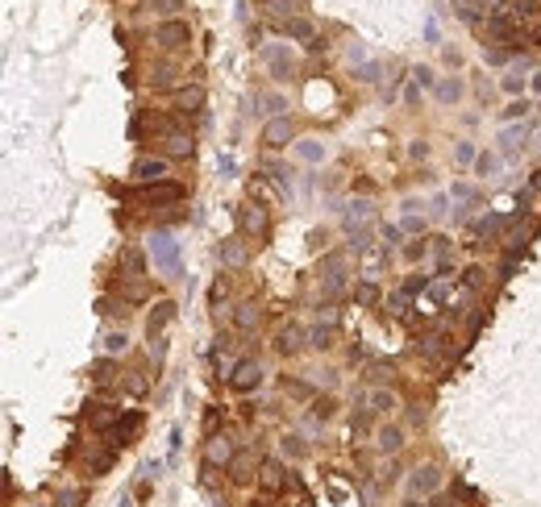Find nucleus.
<instances>
[{
	"mask_svg": "<svg viewBox=\"0 0 541 507\" xmlns=\"http://www.w3.org/2000/svg\"><path fill=\"white\" fill-rule=\"evenodd\" d=\"M133 200H142V204H154V208H175L179 200H183V188L171 183V179H163V183H146V188H138Z\"/></svg>",
	"mask_w": 541,
	"mask_h": 507,
	"instance_id": "nucleus-1",
	"label": "nucleus"
},
{
	"mask_svg": "<svg viewBox=\"0 0 541 507\" xmlns=\"http://www.w3.org/2000/svg\"><path fill=\"white\" fill-rule=\"evenodd\" d=\"M188 42H192V25L188 21H163L158 29H154V46L158 50H188Z\"/></svg>",
	"mask_w": 541,
	"mask_h": 507,
	"instance_id": "nucleus-2",
	"label": "nucleus"
},
{
	"mask_svg": "<svg viewBox=\"0 0 541 507\" xmlns=\"http://www.w3.org/2000/svg\"><path fill=\"white\" fill-rule=\"evenodd\" d=\"M150 258H154L158 270L179 275V242H171V233H154L150 237Z\"/></svg>",
	"mask_w": 541,
	"mask_h": 507,
	"instance_id": "nucleus-3",
	"label": "nucleus"
},
{
	"mask_svg": "<svg viewBox=\"0 0 541 507\" xmlns=\"http://www.w3.org/2000/svg\"><path fill=\"white\" fill-rule=\"evenodd\" d=\"M288 483H292V474H288L275 458H263V466H258V486H263V495H279V491H288Z\"/></svg>",
	"mask_w": 541,
	"mask_h": 507,
	"instance_id": "nucleus-4",
	"label": "nucleus"
},
{
	"mask_svg": "<svg viewBox=\"0 0 541 507\" xmlns=\"http://www.w3.org/2000/svg\"><path fill=\"white\" fill-rule=\"evenodd\" d=\"M138 429H142V411H125L121 420H117V424L104 433V445H108V449H121V445H129V441H133V433H138Z\"/></svg>",
	"mask_w": 541,
	"mask_h": 507,
	"instance_id": "nucleus-5",
	"label": "nucleus"
},
{
	"mask_svg": "<svg viewBox=\"0 0 541 507\" xmlns=\"http://www.w3.org/2000/svg\"><path fill=\"white\" fill-rule=\"evenodd\" d=\"M225 379H229V386H233V391H254V386L263 383V370H258V362H233V370H229V374H225Z\"/></svg>",
	"mask_w": 541,
	"mask_h": 507,
	"instance_id": "nucleus-6",
	"label": "nucleus"
},
{
	"mask_svg": "<svg viewBox=\"0 0 541 507\" xmlns=\"http://www.w3.org/2000/svg\"><path fill=\"white\" fill-rule=\"evenodd\" d=\"M242 229H246L250 237H267L270 233V217H267V208L263 204H250V208H242Z\"/></svg>",
	"mask_w": 541,
	"mask_h": 507,
	"instance_id": "nucleus-7",
	"label": "nucleus"
},
{
	"mask_svg": "<svg viewBox=\"0 0 541 507\" xmlns=\"http://www.w3.org/2000/svg\"><path fill=\"white\" fill-rule=\"evenodd\" d=\"M238 458V454H233V441H229V436H208V445H204V461H208V466H229V461Z\"/></svg>",
	"mask_w": 541,
	"mask_h": 507,
	"instance_id": "nucleus-8",
	"label": "nucleus"
},
{
	"mask_svg": "<svg viewBox=\"0 0 541 507\" xmlns=\"http://www.w3.org/2000/svg\"><path fill=\"white\" fill-rule=\"evenodd\" d=\"M320 275H325V291H329V295H338V291L345 287V258H342V254H329L325 266H320Z\"/></svg>",
	"mask_w": 541,
	"mask_h": 507,
	"instance_id": "nucleus-9",
	"label": "nucleus"
},
{
	"mask_svg": "<svg viewBox=\"0 0 541 507\" xmlns=\"http://www.w3.org/2000/svg\"><path fill=\"white\" fill-rule=\"evenodd\" d=\"M292 121L288 117H275V121H267V129H263V142L270 145V150H283V145L292 142Z\"/></svg>",
	"mask_w": 541,
	"mask_h": 507,
	"instance_id": "nucleus-10",
	"label": "nucleus"
},
{
	"mask_svg": "<svg viewBox=\"0 0 541 507\" xmlns=\"http://www.w3.org/2000/svg\"><path fill=\"white\" fill-rule=\"evenodd\" d=\"M275 349H279L283 358L300 354V349H304V329H300V324H283V329H279V337H275Z\"/></svg>",
	"mask_w": 541,
	"mask_h": 507,
	"instance_id": "nucleus-11",
	"label": "nucleus"
},
{
	"mask_svg": "<svg viewBox=\"0 0 541 507\" xmlns=\"http://www.w3.org/2000/svg\"><path fill=\"white\" fill-rule=\"evenodd\" d=\"M425 358H433V362H442V358H450V337H445V329H433L429 337H420L417 345Z\"/></svg>",
	"mask_w": 541,
	"mask_h": 507,
	"instance_id": "nucleus-12",
	"label": "nucleus"
},
{
	"mask_svg": "<svg viewBox=\"0 0 541 507\" xmlns=\"http://www.w3.org/2000/svg\"><path fill=\"white\" fill-rule=\"evenodd\" d=\"M221 262L229 266V270H238V266H246L250 262V250L242 237H225L221 242Z\"/></svg>",
	"mask_w": 541,
	"mask_h": 507,
	"instance_id": "nucleus-13",
	"label": "nucleus"
},
{
	"mask_svg": "<svg viewBox=\"0 0 541 507\" xmlns=\"http://www.w3.org/2000/svg\"><path fill=\"white\" fill-rule=\"evenodd\" d=\"M438 486H442V470L438 466H417L413 470V491L417 495H433Z\"/></svg>",
	"mask_w": 541,
	"mask_h": 507,
	"instance_id": "nucleus-14",
	"label": "nucleus"
},
{
	"mask_svg": "<svg viewBox=\"0 0 541 507\" xmlns=\"http://www.w3.org/2000/svg\"><path fill=\"white\" fill-rule=\"evenodd\" d=\"M133 175H138L142 183H163V179H167V163H163V158H138V163H133Z\"/></svg>",
	"mask_w": 541,
	"mask_h": 507,
	"instance_id": "nucleus-15",
	"label": "nucleus"
},
{
	"mask_svg": "<svg viewBox=\"0 0 541 507\" xmlns=\"http://www.w3.org/2000/svg\"><path fill=\"white\" fill-rule=\"evenodd\" d=\"M175 312H179V308H175L171 299H163V304H158V308L150 312V320H146V333H150V341H154L158 333H163V329H167V324H171V320H175Z\"/></svg>",
	"mask_w": 541,
	"mask_h": 507,
	"instance_id": "nucleus-16",
	"label": "nucleus"
},
{
	"mask_svg": "<svg viewBox=\"0 0 541 507\" xmlns=\"http://www.w3.org/2000/svg\"><path fill=\"white\" fill-rule=\"evenodd\" d=\"M450 291H454V279H442V283H429V287H425V299H420L417 308H420V312H438V304H442V299L450 295Z\"/></svg>",
	"mask_w": 541,
	"mask_h": 507,
	"instance_id": "nucleus-17",
	"label": "nucleus"
},
{
	"mask_svg": "<svg viewBox=\"0 0 541 507\" xmlns=\"http://www.w3.org/2000/svg\"><path fill=\"white\" fill-rule=\"evenodd\" d=\"M383 258H388V245H367V250H363V275H367V283H375V279H379Z\"/></svg>",
	"mask_w": 541,
	"mask_h": 507,
	"instance_id": "nucleus-18",
	"label": "nucleus"
},
{
	"mask_svg": "<svg viewBox=\"0 0 541 507\" xmlns=\"http://www.w3.org/2000/svg\"><path fill=\"white\" fill-rule=\"evenodd\" d=\"M375 449H379V454H400V449H404V433H400L395 424H383V429L375 433Z\"/></svg>",
	"mask_w": 541,
	"mask_h": 507,
	"instance_id": "nucleus-19",
	"label": "nucleus"
},
{
	"mask_svg": "<svg viewBox=\"0 0 541 507\" xmlns=\"http://www.w3.org/2000/svg\"><path fill=\"white\" fill-rule=\"evenodd\" d=\"M258 304H254V299H242V304H238V308H233V324H238V329H242V333H254V329H258Z\"/></svg>",
	"mask_w": 541,
	"mask_h": 507,
	"instance_id": "nucleus-20",
	"label": "nucleus"
},
{
	"mask_svg": "<svg viewBox=\"0 0 541 507\" xmlns=\"http://www.w3.org/2000/svg\"><path fill=\"white\" fill-rule=\"evenodd\" d=\"M163 150H167V154H175V158H188V154H192V133H183V129L163 133Z\"/></svg>",
	"mask_w": 541,
	"mask_h": 507,
	"instance_id": "nucleus-21",
	"label": "nucleus"
},
{
	"mask_svg": "<svg viewBox=\"0 0 541 507\" xmlns=\"http://www.w3.org/2000/svg\"><path fill=\"white\" fill-rule=\"evenodd\" d=\"M200 104H204V88H200V83L175 92V108H179V113H200Z\"/></svg>",
	"mask_w": 541,
	"mask_h": 507,
	"instance_id": "nucleus-22",
	"label": "nucleus"
},
{
	"mask_svg": "<svg viewBox=\"0 0 541 507\" xmlns=\"http://www.w3.org/2000/svg\"><path fill=\"white\" fill-rule=\"evenodd\" d=\"M225 470H229V478H233V483H250V478H254V461H250V454H238Z\"/></svg>",
	"mask_w": 541,
	"mask_h": 507,
	"instance_id": "nucleus-23",
	"label": "nucleus"
},
{
	"mask_svg": "<svg viewBox=\"0 0 541 507\" xmlns=\"http://www.w3.org/2000/svg\"><path fill=\"white\" fill-rule=\"evenodd\" d=\"M283 29H288L292 38H300V42L317 46V29H313V21H304V17H292V21H283Z\"/></svg>",
	"mask_w": 541,
	"mask_h": 507,
	"instance_id": "nucleus-24",
	"label": "nucleus"
},
{
	"mask_svg": "<svg viewBox=\"0 0 541 507\" xmlns=\"http://www.w3.org/2000/svg\"><path fill=\"white\" fill-rule=\"evenodd\" d=\"M92 383L96 386H113L117 383V362H113V358H100V362L92 366Z\"/></svg>",
	"mask_w": 541,
	"mask_h": 507,
	"instance_id": "nucleus-25",
	"label": "nucleus"
},
{
	"mask_svg": "<svg viewBox=\"0 0 541 507\" xmlns=\"http://www.w3.org/2000/svg\"><path fill=\"white\" fill-rule=\"evenodd\" d=\"M283 507H317V503H313V495L304 491V483L292 478V483H288V499H283Z\"/></svg>",
	"mask_w": 541,
	"mask_h": 507,
	"instance_id": "nucleus-26",
	"label": "nucleus"
},
{
	"mask_svg": "<svg viewBox=\"0 0 541 507\" xmlns=\"http://www.w3.org/2000/svg\"><path fill=\"white\" fill-rule=\"evenodd\" d=\"M367 404H370V411H392L400 399H395V391H383V386H375L367 395Z\"/></svg>",
	"mask_w": 541,
	"mask_h": 507,
	"instance_id": "nucleus-27",
	"label": "nucleus"
},
{
	"mask_svg": "<svg viewBox=\"0 0 541 507\" xmlns=\"http://www.w3.org/2000/svg\"><path fill=\"white\" fill-rule=\"evenodd\" d=\"M175 79H179V71L163 63V67H154V71H150V88H171Z\"/></svg>",
	"mask_w": 541,
	"mask_h": 507,
	"instance_id": "nucleus-28",
	"label": "nucleus"
},
{
	"mask_svg": "<svg viewBox=\"0 0 541 507\" xmlns=\"http://www.w3.org/2000/svg\"><path fill=\"white\" fill-rule=\"evenodd\" d=\"M458 96H462V83H458V79H445V83H438V100H442V104H454Z\"/></svg>",
	"mask_w": 541,
	"mask_h": 507,
	"instance_id": "nucleus-29",
	"label": "nucleus"
},
{
	"mask_svg": "<svg viewBox=\"0 0 541 507\" xmlns=\"http://www.w3.org/2000/svg\"><path fill=\"white\" fill-rule=\"evenodd\" d=\"M267 13H270V17H283V21H292L295 0H267Z\"/></svg>",
	"mask_w": 541,
	"mask_h": 507,
	"instance_id": "nucleus-30",
	"label": "nucleus"
},
{
	"mask_svg": "<svg viewBox=\"0 0 541 507\" xmlns=\"http://www.w3.org/2000/svg\"><path fill=\"white\" fill-rule=\"evenodd\" d=\"M308 337H313V345H317V349H329V345H333V324H317Z\"/></svg>",
	"mask_w": 541,
	"mask_h": 507,
	"instance_id": "nucleus-31",
	"label": "nucleus"
},
{
	"mask_svg": "<svg viewBox=\"0 0 541 507\" xmlns=\"http://www.w3.org/2000/svg\"><path fill=\"white\" fill-rule=\"evenodd\" d=\"M267 58H270V63H275V75H279V79H288V75L295 71V67H292V58H283L279 50H267Z\"/></svg>",
	"mask_w": 541,
	"mask_h": 507,
	"instance_id": "nucleus-32",
	"label": "nucleus"
},
{
	"mask_svg": "<svg viewBox=\"0 0 541 507\" xmlns=\"http://www.w3.org/2000/svg\"><path fill=\"white\" fill-rule=\"evenodd\" d=\"M146 295H150V291H146L142 279H129V283L121 287V299H146Z\"/></svg>",
	"mask_w": 541,
	"mask_h": 507,
	"instance_id": "nucleus-33",
	"label": "nucleus"
},
{
	"mask_svg": "<svg viewBox=\"0 0 541 507\" xmlns=\"http://www.w3.org/2000/svg\"><path fill=\"white\" fill-rule=\"evenodd\" d=\"M500 142H504V154H517V145L525 142V129H504Z\"/></svg>",
	"mask_w": 541,
	"mask_h": 507,
	"instance_id": "nucleus-34",
	"label": "nucleus"
},
{
	"mask_svg": "<svg viewBox=\"0 0 541 507\" xmlns=\"http://www.w3.org/2000/svg\"><path fill=\"white\" fill-rule=\"evenodd\" d=\"M79 503H84V491H79V486H71V491H63V495L54 499V507H79Z\"/></svg>",
	"mask_w": 541,
	"mask_h": 507,
	"instance_id": "nucleus-35",
	"label": "nucleus"
},
{
	"mask_svg": "<svg viewBox=\"0 0 541 507\" xmlns=\"http://www.w3.org/2000/svg\"><path fill=\"white\" fill-rule=\"evenodd\" d=\"M475 170H479V175H495V170H500V158H495V154H479Z\"/></svg>",
	"mask_w": 541,
	"mask_h": 507,
	"instance_id": "nucleus-36",
	"label": "nucleus"
},
{
	"mask_svg": "<svg viewBox=\"0 0 541 507\" xmlns=\"http://www.w3.org/2000/svg\"><path fill=\"white\" fill-rule=\"evenodd\" d=\"M125 345H129L125 333H108V337H104V349H108V354H125Z\"/></svg>",
	"mask_w": 541,
	"mask_h": 507,
	"instance_id": "nucleus-37",
	"label": "nucleus"
},
{
	"mask_svg": "<svg viewBox=\"0 0 541 507\" xmlns=\"http://www.w3.org/2000/svg\"><path fill=\"white\" fill-rule=\"evenodd\" d=\"M295 150H300V158H304V163H317V158H320V145L317 142H300Z\"/></svg>",
	"mask_w": 541,
	"mask_h": 507,
	"instance_id": "nucleus-38",
	"label": "nucleus"
},
{
	"mask_svg": "<svg viewBox=\"0 0 541 507\" xmlns=\"http://www.w3.org/2000/svg\"><path fill=\"white\" fill-rule=\"evenodd\" d=\"M454 154H458V163H479V150H475L470 142H458V150H454Z\"/></svg>",
	"mask_w": 541,
	"mask_h": 507,
	"instance_id": "nucleus-39",
	"label": "nucleus"
},
{
	"mask_svg": "<svg viewBox=\"0 0 541 507\" xmlns=\"http://www.w3.org/2000/svg\"><path fill=\"white\" fill-rule=\"evenodd\" d=\"M529 113V100H512L508 108H504V121H512V117H525Z\"/></svg>",
	"mask_w": 541,
	"mask_h": 507,
	"instance_id": "nucleus-40",
	"label": "nucleus"
},
{
	"mask_svg": "<svg viewBox=\"0 0 541 507\" xmlns=\"http://www.w3.org/2000/svg\"><path fill=\"white\" fill-rule=\"evenodd\" d=\"M146 9H158V13H175V9H183V0H146Z\"/></svg>",
	"mask_w": 541,
	"mask_h": 507,
	"instance_id": "nucleus-41",
	"label": "nucleus"
},
{
	"mask_svg": "<svg viewBox=\"0 0 541 507\" xmlns=\"http://www.w3.org/2000/svg\"><path fill=\"white\" fill-rule=\"evenodd\" d=\"M425 287H429V279H425V275H413V279L404 283V295H417V291H425Z\"/></svg>",
	"mask_w": 541,
	"mask_h": 507,
	"instance_id": "nucleus-42",
	"label": "nucleus"
},
{
	"mask_svg": "<svg viewBox=\"0 0 541 507\" xmlns=\"http://www.w3.org/2000/svg\"><path fill=\"white\" fill-rule=\"evenodd\" d=\"M313 416L329 420V416H333V399H317V404H313Z\"/></svg>",
	"mask_w": 541,
	"mask_h": 507,
	"instance_id": "nucleus-43",
	"label": "nucleus"
},
{
	"mask_svg": "<svg viewBox=\"0 0 541 507\" xmlns=\"http://www.w3.org/2000/svg\"><path fill=\"white\" fill-rule=\"evenodd\" d=\"M225 295H229V287H225V283H213V308H217V316H221Z\"/></svg>",
	"mask_w": 541,
	"mask_h": 507,
	"instance_id": "nucleus-44",
	"label": "nucleus"
},
{
	"mask_svg": "<svg viewBox=\"0 0 541 507\" xmlns=\"http://www.w3.org/2000/svg\"><path fill=\"white\" fill-rule=\"evenodd\" d=\"M388 374H392V366H383V362H375V366H370V379H375V383H383Z\"/></svg>",
	"mask_w": 541,
	"mask_h": 507,
	"instance_id": "nucleus-45",
	"label": "nucleus"
},
{
	"mask_svg": "<svg viewBox=\"0 0 541 507\" xmlns=\"http://www.w3.org/2000/svg\"><path fill=\"white\" fill-rule=\"evenodd\" d=\"M375 295H379L375 283H363V287H358V299H363V304H375Z\"/></svg>",
	"mask_w": 541,
	"mask_h": 507,
	"instance_id": "nucleus-46",
	"label": "nucleus"
},
{
	"mask_svg": "<svg viewBox=\"0 0 541 507\" xmlns=\"http://www.w3.org/2000/svg\"><path fill=\"white\" fill-rule=\"evenodd\" d=\"M404 229H408V233H420V229H425V217H404Z\"/></svg>",
	"mask_w": 541,
	"mask_h": 507,
	"instance_id": "nucleus-47",
	"label": "nucleus"
},
{
	"mask_svg": "<svg viewBox=\"0 0 541 507\" xmlns=\"http://www.w3.org/2000/svg\"><path fill=\"white\" fill-rule=\"evenodd\" d=\"M479 283H483V270H479V266H470V270H467V287H479Z\"/></svg>",
	"mask_w": 541,
	"mask_h": 507,
	"instance_id": "nucleus-48",
	"label": "nucleus"
},
{
	"mask_svg": "<svg viewBox=\"0 0 541 507\" xmlns=\"http://www.w3.org/2000/svg\"><path fill=\"white\" fill-rule=\"evenodd\" d=\"M358 79H367V83H370V79H379V67H375V63H367V67L358 71Z\"/></svg>",
	"mask_w": 541,
	"mask_h": 507,
	"instance_id": "nucleus-49",
	"label": "nucleus"
},
{
	"mask_svg": "<svg viewBox=\"0 0 541 507\" xmlns=\"http://www.w3.org/2000/svg\"><path fill=\"white\" fill-rule=\"evenodd\" d=\"M288 449H292L295 458H304V454H308V449H304V445H300V436H288Z\"/></svg>",
	"mask_w": 541,
	"mask_h": 507,
	"instance_id": "nucleus-50",
	"label": "nucleus"
},
{
	"mask_svg": "<svg viewBox=\"0 0 541 507\" xmlns=\"http://www.w3.org/2000/svg\"><path fill=\"white\" fill-rule=\"evenodd\" d=\"M504 58H508V50H500V46L487 50V63H504Z\"/></svg>",
	"mask_w": 541,
	"mask_h": 507,
	"instance_id": "nucleus-51",
	"label": "nucleus"
},
{
	"mask_svg": "<svg viewBox=\"0 0 541 507\" xmlns=\"http://www.w3.org/2000/svg\"><path fill=\"white\" fill-rule=\"evenodd\" d=\"M417 83H420V88H429V83H433V71H429V67H420V71H417Z\"/></svg>",
	"mask_w": 541,
	"mask_h": 507,
	"instance_id": "nucleus-52",
	"label": "nucleus"
},
{
	"mask_svg": "<svg viewBox=\"0 0 541 507\" xmlns=\"http://www.w3.org/2000/svg\"><path fill=\"white\" fill-rule=\"evenodd\" d=\"M533 88H537V92H541V71H537V75H533Z\"/></svg>",
	"mask_w": 541,
	"mask_h": 507,
	"instance_id": "nucleus-53",
	"label": "nucleus"
},
{
	"mask_svg": "<svg viewBox=\"0 0 541 507\" xmlns=\"http://www.w3.org/2000/svg\"><path fill=\"white\" fill-rule=\"evenodd\" d=\"M404 507H425V503H420V499H408V503H404Z\"/></svg>",
	"mask_w": 541,
	"mask_h": 507,
	"instance_id": "nucleus-54",
	"label": "nucleus"
},
{
	"mask_svg": "<svg viewBox=\"0 0 541 507\" xmlns=\"http://www.w3.org/2000/svg\"><path fill=\"white\" fill-rule=\"evenodd\" d=\"M250 507H270V503H267V499H258V503H250Z\"/></svg>",
	"mask_w": 541,
	"mask_h": 507,
	"instance_id": "nucleus-55",
	"label": "nucleus"
}]
</instances>
